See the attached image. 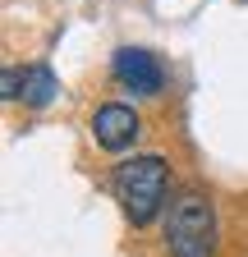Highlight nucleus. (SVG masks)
<instances>
[{
  "mask_svg": "<svg viewBox=\"0 0 248 257\" xmlns=\"http://www.w3.org/2000/svg\"><path fill=\"white\" fill-rule=\"evenodd\" d=\"M110 188H115V202H119L129 225H138V230L152 225L170 207V166H166V156H157V152L124 156L110 170Z\"/></svg>",
  "mask_w": 248,
  "mask_h": 257,
  "instance_id": "nucleus-1",
  "label": "nucleus"
},
{
  "mask_svg": "<svg viewBox=\"0 0 248 257\" xmlns=\"http://www.w3.org/2000/svg\"><path fill=\"white\" fill-rule=\"evenodd\" d=\"M166 248H170V257H216V207L207 193L184 188L170 198Z\"/></svg>",
  "mask_w": 248,
  "mask_h": 257,
  "instance_id": "nucleus-2",
  "label": "nucleus"
},
{
  "mask_svg": "<svg viewBox=\"0 0 248 257\" xmlns=\"http://www.w3.org/2000/svg\"><path fill=\"white\" fill-rule=\"evenodd\" d=\"M110 74L124 92H138V96H157L166 87V64L161 55H152L143 46H119L110 55Z\"/></svg>",
  "mask_w": 248,
  "mask_h": 257,
  "instance_id": "nucleus-3",
  "label": "nucleus"
},
{
  "mask_svg": "<svg viewBox=\"0 0 248 257\" xmlns=\"http://www.w3.org/2000/svg\"><path fill=\"white\" fill-rule=\"evenodd\" d=\"M143 134V119L134 106H124V101H106L92 110V138H97L101 152H124V147H134Z\"/></svg>",
  "mask_w": 248,
  "mask_h": 257,
  "instance_id": "nucleus-4",
  "label": "nucleus"
},
{
  "mask_svg": "<svg viewBox=\"0 0 248 257\" xmlns=\"http://www.w3.org/2000/svg\"><path fill=\"white\" fill-rule=\"evenodd\" d=\"M55 74L46 69V64H28V69H5V96L10 101H28V106H51L55 101Z\"/></svg>",
  "mask_w": 248,
  "mask_h": 257,
  "instance_id": "nucleus-5",
  "label": "nucleus"
}]
</instances>
